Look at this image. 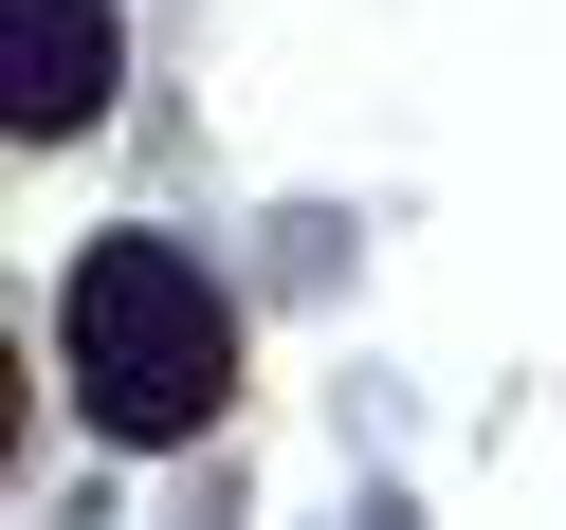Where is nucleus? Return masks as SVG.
I'll list each match as a JSON object with an SVG mask.
<instances>
[{"label":"nucleus","instance_id":"f257e3e1","mask_svg":"<svg viewBox=\"0 0 566 530\" xmlns=\"http://www.w3.org/2000/svg\"><path fill=\"white\" fill-rule=\"evenodd\" d=\"M55 330H74V403L92 439H201L238 384V311L201 293V257H165V238H92L74 293H55Z\"/></svg>","mask_w":566,"mask_h":530},{"label":"nucleus","instance_id":"f03ea898","mask_svg":"<svg viewBox=\"0 0 566 530\" xmlns=\"http://www.w3.org/2000/svg\"><path fill=\"white\" fill-rule=\"evenodd\" d=\"M111 111V0H0V128L74 147Z\"/></svg>","mask_w":566,"mask_h":530}]
</instances>
